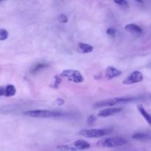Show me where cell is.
Returning <instances> with one entry per match:
<instances>
[{
    "label": "cell",
    "instance_id": "obj_8",
    "mask_svg": "<svg viewBox=\"0 0 151 151\" xmlns=\"http://www.w3.org/2000/svg\"><path fill=\"white\" fill-rule=\"evenodd\" d=\"M121 74H122V71L119 70L113 66H109L105 70V77L108 80H111L116 77H119Z\"/></svg>",
    "mask_w": 151,
    "mask_h": 151
},
{
    "label": "cell",
    "instance_id": "obj_2",
    "mask_svg": "<svg viewBox=\"0 0 151 151\" xmlns=\"http://www.w3.org/2000/svg\"><path fill=\"white\" fill-rule=\"evenodd\" d=\"M137 100L136 97H116V98L108 99V100H101L100 102H97L94 105V109H99V108L103 107H109V106H114L115 105L121 104V103H126L129 102L134 101Z\"/></svg>",
    "mask_w": 151,
    "mask_h": 151
},
{
    "label": "cell",
    "instance_id": "obj_22",
    "mask_svg": "<svg viewBox=\"0 0 151 151\" xmlns=\"http://www.w3.org/2000/svg\"><path fill=\"white\" fill-rule=\"evenodd\" d=\"M56 103L58 104V106H61V105H63L64 103V100H61V99H58L56 100Z\"/></svg>",
    "mask_w": 151,
    "mask_h": 151
},
{
    "label": "cell",
    "instance_id": "obj_15",
    "mask_svg": "<svg viewBox=\"0 0 151 151\" xmlns=\"http://www.w3.org/2000/svg\"><path fill=\"white\" fill-rule=\"evenodd\" d=\"M16 89L13 85H7L4 88V95L6 97H13L16 94Z\"/></svg>",
    "mask_w": 151,
    "mask_h": 151
},
{
    "label": "cell",
    "instance_id": "obj_23",
    "mask_svg": "<svg viewBox=\"0 0 151 151\" xmlns=\"http://www.w3.org/2000/svg\"><path fill=\"white\" fill-rule=\"evenodd\" d=\"M2 95H4V88L0 87V97Z\"/></svg>",
    "mask_w": 151,
    "mask_h": 151
},
{
    "label": "cell",
    "instance_id": "obj_12",
    "mask_svg": "<svg viewBox=\"0 0 151 151\" xmlns=\"http://www.w3.org/2000/svg\"><path fill=\"white\" fill-rule=\"evenodd\" d=\"M132 138L137 140H141V141H146V140L151 139V136L148 134L142 132H137L133 134Z\"/></svg>",
    "mask_w": 151,
    "mask_h": 151
},
{
    "label": "cell",
    "instance_id": "obj_19",
    "mask_svg": "<svg viewBox=\"0 0 151 151\" xmlns=\"http://www.w3.org/2000/svg\"><path fill=\"white\" fill-rule=\"evenodd\" d=\"M116 30L113 27L108 28L107 30H106V33H107L109 35H111V36L114 35L115 34H116Z\"/></svg>",
    "mask_w": 151,
    "mask_h": 151
},
{
    "label": "cell",
    "instance_id": "obj_17",
    "mask_svg": "<svg viewBox=\"0 0 151 151\" xmlns=\"http://www.w3.org/2000/svg\"><path fill=\"white\" fill-rule=\"evenodd\" d=\"M58 19V22H60V23H66V22H68L67 16H66V15H64V14L59 15Z\"/></svg>",
    "mask_w": 151,
    "mask_h": 151
},
{
    "label": "cell",
    "instance_id": "obj_10",
    "mask_svg": "<svg viewBox=\"0 0 151 151\" xmlns=\"http://www.w3.org/2000/svg\"><path fill=\"white\" fill-rule=\"evenodd\" d=\"M137 109H138V111H139V113L141 114L142 116L144 117V119L147 121V123H148L149 125H150V126L151 127V115L145 110V109L143 107L142 105H138V106H137Z\"/></svg>",
    "mask_w": 151,
    "mask_h": 151
},
{
    "label": "cell",
    "instance_id": "obj_6",
    "mask_svg": "<svg viewBox=\"0 0 151 151\" xmlns=\"http://www.w3.org/2000/svg\"><path fill=\"white\" fill-rule=\"evenodd\" d=\"M143 79H144V77H143L142 73L139 71H135V72H132L128 78H125L122 83L124 85H131V84L142 82Z\"/></svg>",
    "mask_w": 151,
    "mask_h": 151
},
{
    "label": "cell",
    "instance_id": "obj_14",
    "mask_svg": "<svg viewBox=\"0 0 151 151\" xmlns=\"http://www.w3.org/2000/svg\"><path fill=\"white\" fill-rule=\"evenodd\" d=\"M48 66H49V64H47V63H36V64H35V66H32V69H30V73L35 74V73H37L38 72H39V71H41V70H42V69H45V68L48 67Z\"/></svg>",
    "mask_w": 151,
    "mask_h": 151
},
{
    "label": "cell",
    "instance_id": "obj_3",
    "mask_svg": "<svg viewBox=\"0 0 151 151\" xmlns=\"http://www.w3.org/2000/svg\"><path fill=\"white\" fill-rule=\"evenodd\" d=\"M128 143L127 140L122 137H111L102 139L98 142L99 145L104 147H121Z\"/></svg>",
    "mask_w": 151,
    "mask_h": 151
},
{
    "label": "cell",
    "instance_id": "obj_24",
    "mask_svg": "<svg viewBox=\"0 0 151 151\" xmlns=\"http://www.w3.org/2000/svg\"><path fill=\"white\" fill-rule=\"evenodd\" d=\"M135 1H137V2L139 3V4H142V3L144 2V1H143V0H135Z\"/></svg>",
    "mask_w": 151,
    "mask_h": 151
},
{
    "label": "cell",
    "instance_id": "obj_18",
    "mask_svg": "<svg viewBox=\"0 0 151 151\" xmlns=\"http://www.w3.org/2000/svg\"><path fill=\"white\" fill-rule=\"evenodd\" d=\"M60 148H62L63 150H66L68 151H77L76 148L75 147H71V146L69 145H63V146H60Z\"/></svg>",
    "mask_w": 151,
    "mask_h": 151
},
{
    "label": "cell",
    "instance_id": "obj_16",
    "mask_svg": "<svg viewBox=\"0 0 151 151\" xmlns=\"http://www.w3.org/2000/svg\"><path fill=\"white\" fill-rule=\"evenodd\" d=\"M8 38V32L4 29H0V41H4Z\"/></svg>",
    "mask_w": 151,
    "mask_h": 151
},
{
    "label": "cell",
    "instance_id": "obj_1",
    "mask_svg": "<svg viewBox=\"0 0 151 151\" xmlns=\"http://www.w3.org/2000/svg\"><path fill=\"white\" fill-rule=\"evenodd\" d=\"M24 115L33 118H51V117H59L64 114L61 113L58 111H50V110H30L26 111L23 113Z\"/></svg>",
    "mask_w": 151,
    "mask_h": 151
},
{
    "label": "cell",
    "instance_id": "obj_9",
    "mask_svg": "<svg viewBox=\"0 0 151 151\" xmlns=\"http://www.w3.org/2000/svg\"><path fill=\"white\" fill-rule=\"evenodd\" d=\"M125 30L128 32L133 34H142V29L141 27L138 26L135 24H128L125 27Z\"/></svg>",
    "mask_w": 151,
    "mask_h": 151
},
{
    "label": "cell",
    "instance_id": "obj_20",
    "mask_svg": "<svg viewBox=\"0 0 151 151\" xmlns=\"http://www.w3.org/2000/svg\"><path fill=\"white\" fill-rule=\"evenodd\" d=\"M116 4H119L120 6H127L128 5V2H127L126 0H114Z\"/></svg>",
    "mask_w": 151,
    "mask_h": 151
},
{
    "label": "cell",
    "instance_id": "obj_11",
    "mask_svg": "<svg viewBox=\"0 0 151 151\" xmlns=\"http://www.w3.org/2000/svg\"><path fill=\"white\" fill-rule=\"evenodd\" d=\"M74 147L77 150H86L90 147V144L84 140H78L74 142Z\"/></svg>",
    "mask_w": 151,
    "mask_h": 151
},
{
    "label": "cell",
    "instance_id": "obj_21",
    "mask_svg": "<svg viewBox=\"0 0 151 151\" xmlns=\"http://www.w3.org/2000/svg\"><path fill=\"white\" fill-rule=\"evenodd\" d=\"M96 121V116L94 115H91V116H88V119H87V122H88V125H92L94 122Z\"/></svg>",
    "mask_w": 151,
    "mask_h": 151
},
{
    "label": "cell",
    "instance_id": "obj_5",
    "mask_svg": "<svg viewBox=\"0 0 151 151\" xmlns=\"http://www.w3.org/2000/svg\"><path fill=\"white\" fill-rule=\"evenodd\" d=\"M60 76L65 78L69 81L76 83H83L84 81V78L83 77L82 74L78 71L74 70V69H66V70L63 71Z\"/></svg>",
    "mask_w": 151,
    "mask_h": 151
},
{
    "label": "cell",
    "instance_id": "obj_4",
    "mask_svg": "<svg viewBox=\"0 0 151 151\" xmlns=\"http://www.w3.org/2000/svg\"><path fill=\"white\" fill-rule=\"evenodd\" d=\"M111 132V129L103 128V129H88L82 130L80 131L81 136L86 138H99L108 135Z\"/></svg>",
    "mask_w": 151,
    "mask_h": 151
},
{
    "label": "cell",
    "instance_id": "obj_7",
    "mask_svg": "<svg viewBox=\"0 0 151 151\" xmlns=\"http://www.w3.org/2000/svg\"><path fill=\"white\" fill-rule=\"evenodd\" d=\"M122 107H116V108H108V109H103L100 111L98 113V116L100 117H108V116H113V115L116 114L122 111Z\"/></svg>",
    "mask_w": 151,
    "mask_h": 151
},
{
    "label": "cell",
    "instance_id": "obj_13",
    "mask_svg": "<svg viewBox=\"0 0 151 151\" xmlns=\"http://www.w3.org/2000/svg\"><path fill=\"white\" fill-rule=\"evenodd\" d=\"M78 46H79V48L81 50V51L83 53H84V54L91 52L93 51V50H94L92 46L88 44H85V43H79Z\"/></svg>",
    "mask_w": 151,
    "mask_h": 151
},
{
    "label": "cell",
    "instance_id": "obj_25",
    "mask_svg": "<svg viewBox=\"0 0 151 151\" xmlns=\"http://www.w3.org/2000/svg\"><path fill=\"white\" fill-rule=\"evenodd\" d=\"M1 1V0H0V1Z\"/></svg>",
    "mask_w": 151,
    "mask_h": 151
}]
</instances>
